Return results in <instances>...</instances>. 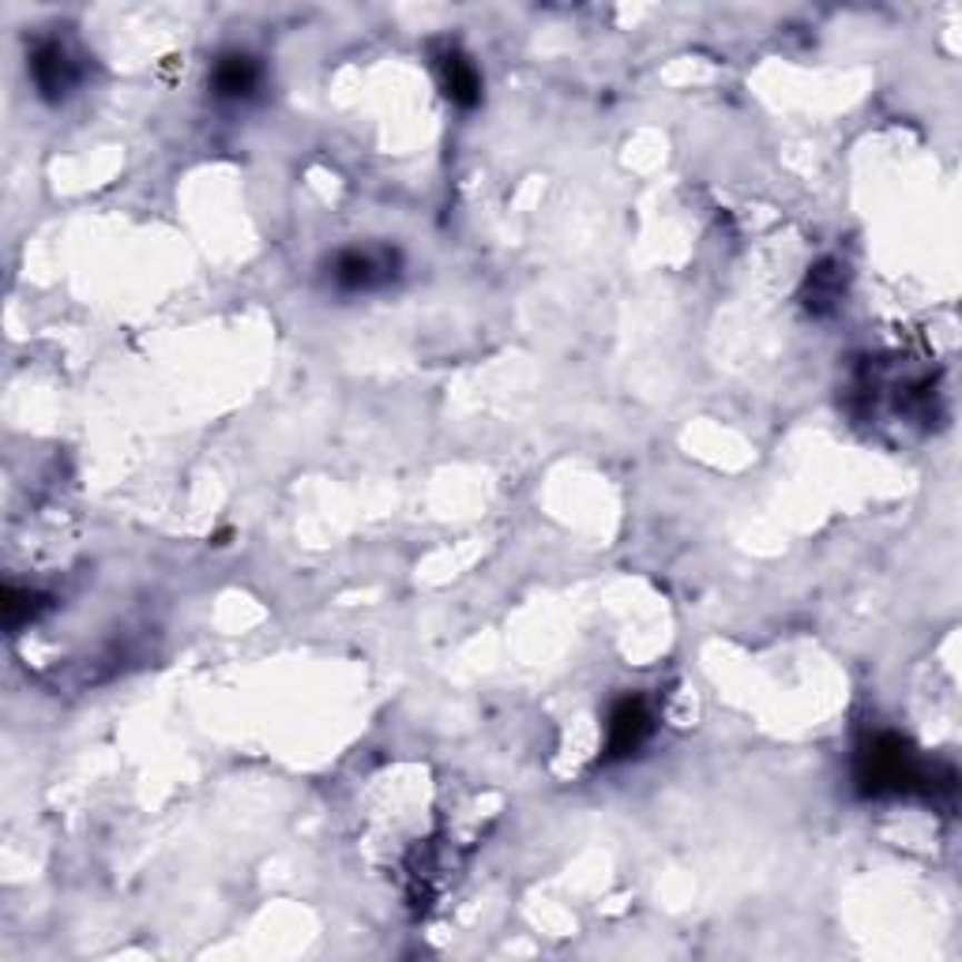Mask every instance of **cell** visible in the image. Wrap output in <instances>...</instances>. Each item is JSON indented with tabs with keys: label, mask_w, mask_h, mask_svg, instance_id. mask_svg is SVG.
Returning <instances> with one entry per match:
<instances>
[{
	"label": "cell",
	"mask_w": 962,
	"mask_h": 962,
	"mask_svg": "<svg viewBox=\"0 0 962 962\" xmlns=\"http://www.w3.org/2000/svg\"><path fill=\"white\" fill-rule=\"evenodd\" d=\"M651 737V711L643 700H624L609 714V752L613 756H632L643 741Z\"/></svg>",
	"instance_id": "1"
},
{
	"label": "cell",
	"mask_w": 962,
	"mask_h": 962,
	"mask_svg": "<svg viewBox=\"0 0 962 962\" xmlns=\"http://www.w3.org/2000/svg\"><path fill=\"white\" fill-rule=\"evenodd\" d=\"M34 79L46 95H65V87L72 83V61L57 42L42 46L34 53Z\"/></svg>",
	"instance_id": "2"
},
{
	"label": "cell",
	"mask_w": 962,
	"mask_h": 962,
	"mask_svg": "<svg viewBox=\"0 0 962 962\" xmlns=\"http://www.w3.org/2000/svg\"><path fill=\"white\" fill-rule=\"evenodd\" d=\"M252 83H256V72H252L249 57H230V61L218 68V87H222V95H249Z\"/></svg>",
	"instance_id": "3"
}]
</instances>
